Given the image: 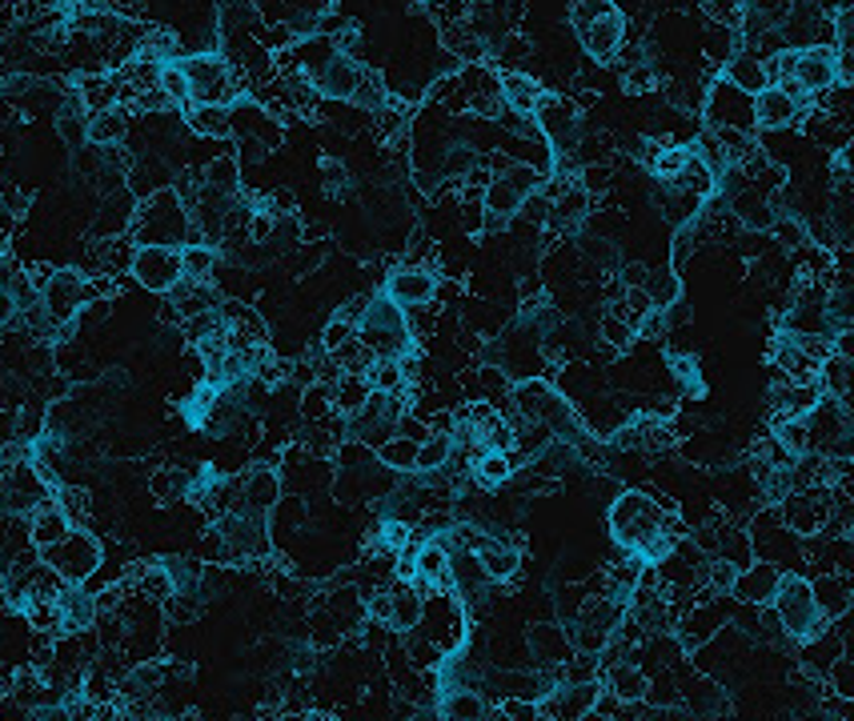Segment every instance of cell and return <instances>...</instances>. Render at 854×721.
Here are the masks:
<instances>
[{
	"mask_svg": "<svg viewBox=\"0 0 854 721\" xmlns=\"http://www.w3.org/2000/svg\"><path fill=\"white\" fill-rule=\"evenodd\" d=\"M128 237H133V245H169V249L200 240L197 229H193L189 209L181 205L173 185L157 188V193H148V197L137 200L133 220H128Z\"/></svg>",
	"mask_w": 854,
	"mask_h": 721,
	"instance_id": "obj_1",
	"label": "cell"
},
{
	"mask_svg": "<svg viewBox=\"0 0 854 721\" xmlns=\"http://www.w3.org/2000/svg\"><path fill=\"white\" fill-rule=\"evenodd\" d=\"M770 606H774V621H779L782 638L791 641H811L831 626V617L819 609V601H814L811 594V577L802 574H791V577L782 574L779 589L770 597Z\"/></svg>",
	"mask_w": 854,
	"mask_h": 721,
	"instance_id": "obj_2",
	"label": "cell"
},
{
	"mask_svg": "<svg viewBox=\"0 0 854 721\" xmlns=\"http://www.w3.org/2000/svg\"><path fill=\"white\" fill-rule=\"evenodd\" d=\"M542 181H546V177H542L534 165L510 157L506 165H502L494 177H490V185L482 188L485 229H502L506 220H514L517 209H522V200H526L529 193H538Z\"/></svg>",
	"mask_w": 854,
	"mask_h": 721,
	"instance_id": "obj_3",
	"label": "cell"
},
{
	"mask_svg": "<svg viewBox=\"0 0 854 721\" xmlns=\"http://www.w3.org/2000/svg\"><path fill=\"white\" fill-rule=\"evenodd\" d=\"M358 341L373 357H405L413 349L405 309L385 293L370 297V305H366V313L358 321Z\"/></svg>",
	"mask_w": 854,
	"mask_h": 721,
	"instance_id": "obj_4",
	"label": "cell"
},
{
	"mask_svg": "<svg viewBox=\"0 0 854 721\" xmlns=\"http://www.w3.org/2000/svg\"><path fill=\"white\" fill-rule=\"evenodd\" d=\"M662 522H666L662 502H655V497H646V493L638 490H626L623 497L610 505V534L626 554H634L638 545H646L655 534H662L666 529Z\"/></svg>",
	"mask_w": 854,
	"mask_h": 721,
	"instance_id": "obj_5",
	"label": "cell"
},
{
	"mask_svg": "<svg viewBox=\"0 0 854 721\" xmlns=\"http://www.w3.org/2000/svg\"><path fill=\"white\" fill-rule=\"evenodd\" d=\"M101 557H105V545L96 542L89 529H81V525H73L69 534L61 537L56 545H49V549H41V562H49L56 569V574L64 577V581H85V577H93V569L101 565Z\"/></svg>",
	"mask_w": 854,
	"mask_h": 721,
	"instance_id": "obj_6",
	"label": "cell"
},
{
	"mask_svg": "<svg viewBox=\"0 0 854 721\" xmlns=\"http://www.w3.org/2000/svg\"><path fill=\"white\" fill-rule=\"evenodd\" d=\"M85 301H93L89 293V277L81 269H49V277L41 281V309L49 313V321L73 325L76 313L85 309Z\"/></svg>",
	"mask_w": 854,
	"mask_h": 721,
	"instance_id": "obj_7",
	"label": "cell"
},
{
	"mask_svg": "<svg viewBox=\"0 0 854 721\" xmlns=\"http://www.w3.org/2000/svg\"><path fill=\"white\" fill-rule=\"evenodd\" d=\"M702 116H707V128H742V133H754V105H750V93L734 89L730 81H714L702 96Z\"/></svg>",
	"mask_w": 854,
	"mask_h": 721,
	"instance_id": "obj_8",
	"label": "cell"
},
{
	"mask_svg": "<svg viewBox=\"0 0 854 721\" xmlns=\"http://www.w3.org/2000/svg\"><path fill=\"white\" fill-rule=\"evenodd\" d=\"M128 272L137 277L141 289L165 297L173 285L181 281V249H169V245H137Z\"/></svg>",
	"mask_w": 854,
	"mask_h": 721,
	"instance_id": "obj_9",
	"label": "cell"
},
{
	"mask_svg": "<svg viewBox=\"0 0 854 721\" xmlns=\"http://www.w3.org/2000/svg\"><path fill=\"white\" fill-rule=\"evenodd\" d=\"M791 81L811 96L831 93L834 89V49L831 44H806V49H794Z\"/></svg>",
	"mask_w": 854,
	"mask_h": 721,
	"instance_id": "obj_10",
	"label": "cell"
},
{
	"mask_svg": "<svg viewBox=\"0 0 854 721\" xmlns=\"http://www.w3.org/2000/svg\"><path fill=\"white\" fill-rule=\"evenodd\" d=\"M281 473L274 465H254L237 477V509L245 513H274V505L281 502Z\"/></svg>",
	"mask_w": 854,
	"mask_h": 721,
	"instance_id": "obj_11",
	"label": "cell"
},
{
	"mask_svg": "<svg viewBox=\"0 0 854 721\" xmlns=\"http://www.w3.org/2000/svg\"><path fill=\"white\" fill-rule=\"evenodd\" d=\"M578 41L582 49H586V56L590 61H614L618 56V49L626 44V17L623 9H610V12H601V17H594L586 29L578 32Z\"/></svg>",
	"mask_w": 854,
	"mask_h": 721,
	"instance_id": "obj_12",
	"label": "cell"
},
{
	"mask_svg": "<svg viewBox=\"0 0 854 721\" xmlns=\"http://www.w3.org/2000/svg\"><path fill=\"white\" fill-rule=\"evenodd\" d=\"M361 69H366V64H358V56L333 53L313 76H309V84L321 93V101H349L361 81Z\"/></svg>",
	"mask_w": 854,
	"mask_h": 721,
	"instance_id": "obj_13",
	"label": "cell"
},
{
	"mask_svg": "<svg viewBox=\"0 0 854 721\" xmlns=\"http://www.w3.org/2000/svg\"><path fill=\"white\" fill-rule=\"evenodd\" d=\"M754 105V128H766V133H779V128H791L802 116V105L794 101L782 84H766L759 93L750 96Z\"/></svg>",
	"mask_w": 854,
	"mask_h": 721,
	"instance_id": "obj_14",
	"label": "cell"
},
{
	"mask_svg": "<svg viewBox=\"0 0 854 721\" xmlns=\"http://www.w3.org/2000/svg\"><path fill=\"white\" fill-rule=\"evenodd\" d=\"M497 93H502V109H510L517 121H534L546 89L522 69H506V73H497Z\"/></svg>",
	"mask_w": 854,
	"mask_h": 721,
	"instance_id": "obj_15",
	"label": "cell"
},
{
	"mask_svg": "<svg viewBox=\"0 0 854 721\" xmlns=\"http://www.w3.org/2000/svg\"><path fill=\"white\" fill-rule=\"evenodd\" d=\"M385 297H393L401 309H422L438 297V277L430 269H418V265L393 269L390 281H385Z\"/></svg>",
	"mask_w": 854,
	"mask_h": 721,
	"instance_id": "obj_16",
	"label": "cell"
},
{
	"mask_svg": "<svg viewBox=\"0 0 854 721\" xmlns=\"http://www.w3.org/2000/svg\"><path fill=\"white\" fill-rule=\"evenodd\" d=\"M779 581H782L779 565L759 557V562L742 565L730 594H734V601H742V606H766L770 597H774V589H779Z\"/></svg>",
	"mask_w": 854,
	"mask_h": 721,
	"instance_id": "obj_17",
	"label": "cell"
},
{
	"mask_svg": "<svg viewBox=\"0 0 854 721\" xmlns=\"http://www.w3.org/2000/svg\"><path fill=\"white\" fill-rule=\"evenodd\" d=\"M601 678H606V693H614L623 705H642V701L650 698V673L630 666V658L606 666L601 669Z\"/></svg>",
	"mask_w": 854,
	"mask_h": 721,
	"instance_id": "obj_18",
	"label": "cell"
},
{
	"mask_svg": "<svg viewBox=\"0 0 854 721\" xmlns=\"http://www.w3.org/2000/svg\"><path fill=\"white\" fill-rule=\"evenodd\" d=\"M799 661H802V673H811V678H826V669L834 666V661L843 658L846 653V641H843V634L834 629V621L831 626L819 634V638H811V641H799Z\"/></svg>",
	"mask_w": 854,
	"mask_h": 721,
	"instance_id": "obj_19",
	"label": "cell"
},
{
	"mask_svg": "<svg viewBox=\"0 0 854 721\" xmlns=\"http://www.w3.org/2000/svg\"><path fill=\"white\" fill-rule=\"evenodd\" d=\"M422 589L413 581H398V586L385 589V626L398 629V634H410L418 621H422Z\"/></svg>",
	"mask_w": 854,
	"mask_h": 721,
	"instance_id": "obj_20",
	"label": "cell"
},
{
	"mask_svg": "<svg viewBox=\"0 0 854 721\" xmlns=\"http://www.w3.org/2000/svg\"><path fill=\"white\" fill-rule=\"evenodd\" d=\"M811 594L814 601H819V609H823L831 621H838V617L851 614V577L838 574V569H823V574H814L811 577Z\"/></svg>",
	"mask_w": 854,
	"mask_h": 721,
	"instance_id": "obj_21",
	"label": "cell"
},
{
	"mask_svg": "<svg viewBox=\"0 0 854 721\" xmlns=\"http://www.w3.org/2000/svg\"><path fill=\"white\" fill-rule=\"evenodd\" d=\"M529 653H534L538 666L562 669L569 661V653H574V646H569L566 629L558 621H542V626L529 629Z\"/></svg>",
	"mask_w": 854,
	"mask_h": 721,
	"instance_id": "obj_22",
	"label": "cell"
},
{
	"mask_svg": "<svg viewBox=\"0 0 854 721\" xmlns=\"http://www.w3.org/2000/svg\"><path fill=\"white\" fill-rule=\"evenodd\" d=\"M510 401H514L522 421H542L546 409L558 401V389L549 385V381H542V377H522L517 385H510Z\"/></svg>",
	"mask_w": 854,
	"mask_h": 721,
	"instance_id": "obj_23",
	"label": "cell"
},
{
	"mask_svg": "<svg viewBox=\"0 0 854 721\" xmlns=\"http://www.w3.org/2000/svg\"><path fill=\"white\" fill-rule=\"evenodd\" d=\"M438 718H445V721H482V718H502V710H490L482 693L470 690V686H462V690H445L442 698H438Z\"/></svg>",
	"mask_w": 854,
	"mask_h": 721,
	"instance_id": "obj_24",
	"label": "cell"
},
{
	"mask_svg": "<svg viewBox=\"0 0 854 721\" xmlns=\"http://www.w3.org/2000/svg\"><path fill=\"white\" fill-rule=\"evenodd\" d=\"M69 529H73V522L64 517V509L53 502V497L29 513V545H37V549H49V545H56L64 534H69Z\"/></svg>",
	"mask_w": 854,
	"mask_h": 721,
	"instance_id": "obj_25",
	"label": "cell"
},
{
	"mask_svg": "<svg viewBox=\"0 0 854 721\" xmlns=\"http://www.w3.org/2000/svg\"><path fill=\"white\" fill-rule=\"evenodd\" d=\"M128 128H133V121H128L125 105H113V109H101V113H89V145H96V148L125 145Z\"/></svg>",
	"mask_w": 854,
	"mask_h": 721,
	"instance_id": "obj_26",
	"label": "cell"
},
{
	"mask_svg": "<svg viewBox=\"0 0 854 721\" xmlns=\"http://www.w3.org/2000/svg\"><path fill=\"white\" fill-rule=\"evenodd\" d=\"M722 69H727V76H722V81H730L734 89H742V93H750V96L770 84L766 81V64H762V56L750 53V49H739V53L730 56Z\"/></svg>",
	"mask_w": 854,
	"mask_h": 721,
	"instance_id": "obj_27",
	"label": "cell"
},
{
	"mask_svg": "<svg viewBox=\"0 0 854 721\" xmlns=\"http://www.w3.org/2000/svg\"><path fill=\"white\" fill-rule=\"evenodd\" d=\"M181 116L205 141H229V105H189Z\"/></svg>",
	"mask_w": 854,
	"mask_h": 721,
	"instance_id": "obj_28",
	"label": "cell"
},
{
	"mask_svg": "<svg viewBox=\"0 0 854 721\" xmlns=\"http://www.w3.org/2000/svg\"><path fill=\"white\" fill-rule=\"evenodd\" d=\"M470 470H474V481L482 490H497V485H506L514 477V461H510V450H477Z\"/></svg>",
	"mask_w": 854,
	"mask_h": 721,
	"instance_id": "obj_29",
	"label": "cell"
},
{
	"mask_svg": "<svg viewBox=\"0 0 854 721\" xmlns=\"http://www.w3.org/2000/svg\"><path fill=\"white\" fill-rule=\"evenodd\" d=\"M222 265V253L205 245V240H189V245H181V277H189V281H213V272Z\"/></svg>",
	"mask_w": 854,
	"mask_h": 721,
	"instance_id": "obj_30",
	"label": "cell"
},
{
	"mask_svg": "<svg viewBox=\"0 0 854 721\" xmlns=\"http://www.w3.org/2000/svg\"><path fill=\"white\" fill-rule=\"evenodd\" d=\"M390 89L381 84V73H373V69H361V81L358 89H353V96H349V105H358L361 113H373L378 116L381 109H390Z\"/></svg>",
	"mask_w": 854,
	"mask_h": 721,
	"instance_id": "obj_31",
	"label": "cell"
},
{
	"mask_svg": "<svg viewBox=\"0 0 854 721\" xmlns=\"http://www.w3.org/2000/svg\"><path fill=\"white\" fill-rule=\"evenodd\" d=\"M189 490H193V473L189 470H157L153 473V481H148V493H153L161 505L185 502Z\"/></svg>",
	"mask_w": 854,
	"mask_h": 721,
	"instance_id": "obj_32",
	"label": "cell"
},
{
	"mask_svg": "<svg viewBox=\"0 0 854 721\" xmlns=\"http://www.w3.org/2000/svg\"><path fill=\"white\" fill-rule=\"evenodd\" d=\"M851 357L843 353H826L823 357V365H819V385H823V393H831V398L846 401V393H851Z\"/></svg>",
	"mask_w": 854,
	"mask_h": 721,
	"instance_id": "obj_33",
	"label": "cell"
},
{
	"mask_svg": "<svg viewBox=\"0 0 854 721\" xmlns=\"http://www.w3.org/2000/svg\"><path fill=\"white\" fill-rule=\"evenodd\" d=\"M378 461L393 473H413V461H418V441L405 437V433H393L378 445Z\"/></svg>",
	"mask_w": 854,
	"mask_h": 721,
	"instance_id": "obj_34",
	"label": "cell"
},
{
	"mask_svg": "<svg viewBox=\"0 0 854 721\" xmlns=\"http://www.w3.org/2000/svg\"><path fill=\"white\" fill-rule=\"evenodd\" d=\"M200 181L217 188V193H225V197H237L241 193V165H237V157H213L209 165L200 168Z\"/></svg>",
	"mask_w": 854,
	"mask_h": 721,
	"instance_id": "obj_35",
	"label": "cell"
},
{
	"mask_svg": "<svg viewBox=\"0 0 854 721\" xmlns=\"http://www.w3.org/2000/svg\"><path fill=\"white\" fill-rule=\"evenodd\" d=\"M366 381L378 393H401L405 389V373H401V357H373V365L366 369Z\"/></svg>",
	"mask_w": 854,
	"mask_h": 721,
	"instance_id": "obj_36",
	"label": "cell"
},
{
	"mask_svg": "<svg viewBox=\"0 0 854 721\" xmlns=\"http://www.w3.org/2000/svg\"><path fill=\"white\" fill-rule=\"evenodd\" d=\"M157 89L165 96H169V105H177L181 113L193 105V93H189V76L181 73V64L169 61V64H161V73H157Z\"/></svg>",
	"mask_w": 854,
	"mask_h": 721,
	"instance_id": "obj_37",
	"label": "cell"
},
{
	"mask_svg": "<svg viewBox=\"0 0 854 721\" xmlns=\"http://www.w3.org/2000/svg\"><path fill=\"white\" fill-rule=\"evenodd\" d=\"M41 433H44V409L41 405H24L21 413H17V421H12V441L32 445Z\"/></svg>",
	"mask_w": 854,
	"mask_h": 721,
	"instance_id": "obj_38",
	"label": "cell"
},
{
	"mask_svg": "<svg viewBox=\"0 0 854 721\" xmlns=\"http://www.w3.org/2000/svg\"><path fill=\"white\" fill-rule=\"evenodd\" d=\"M823 681H831L834 698L854 701V661H851V653H843V658L834 661V666L826 669V678H823Z\"/></svg>",
	"mask_w": 854,
	"mask_h": 721,
	"instance_id": "obj_39",
	"label": "cell"
},
{
	"mask_svg": "<svg viewBox=\"0 0 854 721\" xmlns=\"http://www.w3.org/2000/svg\"><path fill=\"white\" fill-rule=\"evenodd\" d=\"M610 9H614V0H569V29L582 32L594 17H601V12H610Z\"/></svg>",
	"mask_w": 854,
	"mask_h": 721,
	"instance_id": "obj_40",
	"label": "cell"
},
{
	"mask_svg": "<svg viewBox=\"0 0 854 721\" xmlns=\"http://www.w3.org/2000/svg\"><path fill=\"white\" fill-rule=\"evenodd\" d=\"M702 12L722 29H739L742 21V0H702Z\"/></svg>",
	"mask_w": 854,
	"mask_h": 721,
	"instance_id": "obj_41",
	"label": "cell"
},
{
	"mask_svg": "<svg viewBox=\"0 0 854 721\" xmlns=\"http://www.w3.org/2000/svg\"><path fill=\"white\" fill-rule=\"evenodd\" d=\"M601 333H606L610 346H630L634 337H638L634 333V325H626L623 317L614 313V309H606V317H601Z\"/></svg>",
	"mask_w": 854,
	"mask_h": 721,
	"instance_id": "obj_42",
	"label": "cell"
},
{
	"mask_svg": "<svg viewBox=\"0 0 854 721\" xmlns=\"http://www.w3.org/2000/svg\"><path fill=\"white\" fill-rule=\"evenodd\" d=\"M349 337H358V325H349V321H341V317H333V321L326 325V333H321V349H326V353H333V349L346 346Z\"/></svg>",
	"mask_w": 854,
	"mask_h": 721,
	"instance_id": "obj_43",
	"label": "cell"
},
{
	"mask_svg": "<svg viewBox=\"0 0 854 721\" xmlns=\"http://www.w3.org/2000/svg\"><path fill=\"white\" fill-rule=\"evenodd\" d=\"M770 229H774V237L782 240V245H802L806 240V229H802V220L799 217H774L770 220Z\"/></svg>",
	"mask_w": 854,
	"mask_h": 721,
	"instance_id": "obj_44",
	"label": "cell"
},
{
	"mask_svg": "<svg viewBox=\"0 0 854 721\" xmlns=\"http://www.w3.org/2000/svg\"><path fill=\"white\" fill-rule=\"evenodd\" d=\"M321 185H326V193L349 188V168L341 161H321Z\"/></svg>",
	"mask_w": 854,
	"mask_h": 721,
	"instance_id": "obj_45",
	"label": "cell"
},
{
	"mask_svg": "<svg viewBox=\"0 0 854 721\" xmlns=\"http://www.w3.org/2000/svg\"><path fill=\"white\" fill-rule=\"evenodd\" d=\"M366 305H370V297H353V301L341 305V309H338L333 317H341V321H349V325H358L361 313H366Z\"/></svg>",
	"mask_w": 854,
	"mask_h": 721,
	"instance_id": "obj_46",
	"label": "cell"
},
{
	"mask_svg": "<svg viewBox=\"0 0 854 721\" xmlns=\"http://www.w3.org/2000/svg\"><path fill=\"white\" fill-rule=\"evenodd\" d=\"M623 281L626 285H642L646 281V269H642V265H623Z\"/></svg>",
	"mask_w": 854,
	"mask_h": 721,
	"instance_id": "obj_47",
	"label": "cell"
},
{
	"mask_svg": "<svg viewBox=\"0 0 854 721\" xmlns=\"http://www.w3.org/2000/svg\"><path fill=\"white\" fill-rule=\"evenodd\" d=\"M0 601H4V565H0ZM9 606V601H4Z\"/></svg>",
	"mask_w": 854,
	"mask_h": 721,
	"instance_id": "obj_48",
	"label": "cell"
}]
</instances>
